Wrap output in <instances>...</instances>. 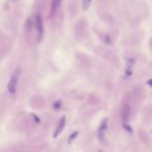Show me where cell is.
<instances>
[{"mask_svg": "<svg viewBox=\"0 0 152 152\" xmlns=\"http://www.w3.org/2000/svg\"><path fill=\"white\" fill-rule=\"evenodd\" d=\"M19 77H20V68L17 67L13 71V73H12V75L10 77V80H9V82L7 84V90H8L9 93L12 94V95L15 94V92L17 91Z\"/></svg>", "mask_w": 152, "mask_h": 152, "instance_id": "obj_1", "label": "cell"}, {"mask_svg": "<svg viewBox=\"0 0 152 152\" xmlns=\"http://www.w3.org/2000/svg\"><path fill=\"white\" fill-rule=\"evenodd\" d=\"M35 25H36V29H37V32L38 40H40L42 38L43 34H44L43 20H42V16L40 14H37L35 16Z\"/></svg>", "mask_w": 152, "mask_h": 152, "instance_id": "obj_2", "label": "cell"}, {"mask_svg": "<svg viewBox=\"0 0 152 152\" xmlns=\"http://www.w3.org/2000/svg\"><path fill=\"white\" fill-rule=\"evenodd\" d=\"M108 129V119L104 118L103 121H101L99 128H98V138L100 141H104V135H105V132Z\"/></svg>", "mask_w": 152, "mask_h": 152, "instance_id": "obj_3", "label": "cell"}, {"mask_svg": "<svg viewBox=\"0 0 152 152\" xmlns=\"http://www.w3.org/2000/svg\"><path fill=\"white\" fill-rule=\"evenodd\" d=\"M130 118V106L129 104L125 103L123 107V111H122V125L128 124Z\"/></svg>", "mask_w": 152, "mask_h": 152, "instance_id": "obj_4", "label": "cell"}, {"mask_svg": "<svg viewBox=\"0 0 152 152\" xmlns=\"http://www.w3.org/2000/svg\"><path fill=\"white\" fill-rule=\"evenodd\" d=\"M65 124H66V118H65V116H62L59 121V124H58L54 133V138H56L60 135V133L62 132V130L65 126Z\"/></svg>", "mask_w": 152, "mask_h": 152, "instance_id": "obj_5", "label": "cell"}, {"mask_svg": "<svg viewBox=\"0 0 152 152\" xmlns=\"http://www.w3.org/2000/svg\"><path fill=\"white\" fill-rule=\"evenodd\" d=\"M133 63H134L133 59H129L128 62H127V65H126V68H125V74H126V76H128V77H130V76L133 74Z\"/></svg>", "mask_w": 152, "mask_h": 152, "instance_id": "obj_6", "label": "cell"}, {"mask_svg": "<svg viewBox=\"0 0 152 152\" xmlns=\"http://www.w3.org/2000/svg\"><path fill=\"white\" fill-rule=\"evenodd\" d=\"M61 4V1H53L52 4H51V14L54 15L56 10L58 9L59 6Z\"/></svg>", "mask_w": 152, "mask_h": 152, "instance_id": "obj_7", "label": "cell"}, {"mask_svg": "<svg viewBox=\"0 0 152 152\" xmlns=\"http://www.w3.org/2000/svg\"><path fill=\"white\" fill-rule=\"evenodd\" d=\"M77 135H78V132H77V131H76V132L72 133L69 136L68 142H69V143H71V142L73 141V140H74V139H76V138L77 137Z\"/></svg>", "mask_w": 152, "mask_h": 152, "instance_id": "obj_8", "label": "cell"}, {"mask_svg": "<svg viewBox=\"0 0 152 152\" xmlns=\"http://www.w3.org/2000/svg\"><path fill=\"white\" fill-rule=\"evenodd\" d=\"M122 126L124 127V129H125V131H127V132H128V133H133V129H132V127H131L128 124L122 125Z\"/></svg>", "mask_w": 152, "mask_h": 152, "instance_id": "obj_9", "label": "cell"}, {"mask_svg": "<svg viewBox=\"0 0 152 152\" xmlns=\"http://www.w3.org/2000/svg\"><path fill=\"white\" fill-rule=\"evenodd\" d=\"M82 5H83V10H86L88 8V6L91 5V1H83L82 2Z\"/></svg>", "mask_w": 152, "mask_h": 152, "instance_id": "obj_10", "label": "cell"}, {"mask_svg": "<svg viewBox=\"0 0 152 152\" xmlns=\"http://www.w3.org/2000/svg\"><path fill=\"white\" fill-rule=\"evenodd\" d=\"M61 106H62V103H61L60 100L55 101V103H54V108L55 110H59V109L61 108Z\"/></svg>", "mask_w": 152, "mask_h": 152, "instance_id": "obj_11", "label": "cell"}, {"mask_svg": "<svg viewBox=\"0 0 152 152\" xmlns=\"http://www.w3.org/2000/svg\"><path fill=\"white\" fill-rule=\"evenodd\" d=\"M32 116H33L34 119H35V120H37V123H38V122H40V119H39L37 116H35V115H32Z\"/></svg>", "mask_w": 152, "mask_h": 152, "instance_id": "obj_12", "label": "cell"}, {"mask_svg": "<svg viewBox=\"0 0 152 152\" xmlns=\"http://www.w3.org/2000/svg\"><path fill=\"white\" fill-rule=\"evenodd\" d=\"M147 83H148V85H149L150 86H152V79H150V80L147 81Z\"/></svg>", "mask_w": 152, "mask_h": 152, "instance_id": "obj_13", "label": "cell"}, {"mask_svg": "<svg viewBox=\"0 0 152 152\" xmlns=\"http://www.w3.org/2000/svg\"><path fill=\"white\" fill-rule=\"evenodd\" d=\"M151 133H152V131H151Z\"/></svg>", "mask_w": 152, "mask_h": 152, "instance_id": "obj_14", "label": "cell"}, {"mask_svg": "<svg viewBox=\"0 0 152 152\" xmlns=\"http://www.w3.org/2000/svg\"><path fill=\"white\" fill-rule=\"evenodd\" d=\"M100 152H101V151H100Z\"/></svg>", "mask_w": 152, "mask_h": 152, "instance_id": "obj_15", "label": "cell"}]
</instances>
